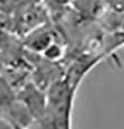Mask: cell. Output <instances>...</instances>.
I'll use <instances>...</instances> for the list:
<instances>
[{
	"label": "cell",
	"mask_w": 124,
	"mask_h": 129,
	"mask_svg": "<svg viewBox=\"0 0 124 129\" xmlns=\"http://www.w3.org/2000/svg\"><path fill=\"white\" fill-rule=\"evenodd\" d=\"M51 43H54L51 33L48 29L39 28V27L29 33L28 37L26 38V45L34 52H44Z\"/></svg>",
	"instance_id": "7a4b0ae2"
},
{
	"label": "cell",
	"mask_w": 124,
	"mask_h": 129,
	"mask_svg": "<svg viewBox=\"0 0 124 129\" xmlns=\"http://www.w3.org/2000/svg\"><path fill=\"white\" fill-rule=\"evenodd\" d=\"M76 88L65 79H59L48 86L45 106L46 129H72V111Z\"/></svg>",
	"instance_id": "6da1fadb"
}]
</instances>
